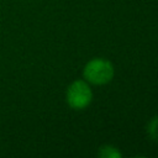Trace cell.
<instances>
[{"label":"cell","mask_w":158,"mask_h":158,"mask_svg":"<svg viewBox=\"0 0 158 158\" xmlns=\"http://www.w3.org/2000/svg\"><path fill=\"white\" fill-rule=\"evenodd\" d=\"M99 154L101 157H104V158H116V157H120V153L114 147H111V146L102 147Z\"/></svg>","instance_id":"cell-4"},{"label":"cell","mask_w":158,"mask_h":158,"mask_svg":"<svg viewBox=\"0 0 158 158\" xmlns=\"http://www.w3.org/2000/svg\"><path fill=\"white\" fill-rule=\"evenodd\" d=\"M84 75L90 83L104 84L112 78L114 69L111 63L105 59H93L85 65Z\"/></svg>","instance_id":"cell-1"},{"label":"cell","mask_w":158,"mask_h":158,"mask_svg":"<svg viewBox=\"0 0 158 158\" xmlns=\"http://www.w3.org/2000/svg\"><path fill=\"white\" fill-rule=\"evenodd\" d=\"M68 102L74 109L85 107L91 100V91L84 81H74L67 93Z\"/></svg>","instance_id":"cell-2"},{"label":"cell","mask_w":158,"mask_h":158,"mask_svg":"<svg viewBox=\"0 0 158 158\" xmlns=\"http://www.w3.org/2000/svg\"><path fill=\"white\" fill-rule=\"evenodd\" d=\"M147 132L152 139H156V141L158 139V116L153 117L151 120V122L148 123V127H147Z\"/></svg>","instance_id":"cell-3"}]
</instances>
